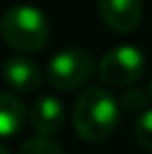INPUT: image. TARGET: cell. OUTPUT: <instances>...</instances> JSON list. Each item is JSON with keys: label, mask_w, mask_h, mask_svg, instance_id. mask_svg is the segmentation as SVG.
<instances>
[{"label": "cell", "mask_w": 152, "mask_h": 154, "mask_svg": "<svg viewBox=\"0 0 152 154\" xmlns=\"http://www.w3.org/2000/svg\"><path fill=\"white\" fill-rule=\"evenodd\" d=\"M72 123L83 141H105L119 125V100L105 87L83 89L72 109Z\"/></svg>", "instance_id": "cell-1"}, {"label": "cell", "mask_w": 152, "mask_h": 154, "mask_svg": "<svg viewBox=\"0 0 152 154\" xmlns=\"http://www.w3.org/2000/svg\"><path fill=\"white\" fill-rule=\"evenodd\" d=\"M51 34L49 20L38 7L14 5L0 16V36L9 47L23 54L40 51Z\"/></svg>", "instance_id": "cell-2"}, {"label": "cell", "mask_w": 152, "mask_h": 154, "mask_svg": "<svg viewBox=\"0 0 152 154\" xmlns=\"http://www.w3.org/2000/svg\"><path fill=\"white\" fill-rule=\"evenodd\" d=\"M94 72V58L83 47H67L56 51L47 63V78L60 92L81 87Z\"/></svg>", "instance_id": "cell-3"}, {"label": "cell", "mask_w": 152, "mask_h": 154, "mask_svg": "<svg viewBox=\"0 0 152 154\" xmlns=\"http://www.w3.org/2000/svg\"><path fill=\"white\" fill-rule=\"evenodd\" d=\"M145 72V56L134 45H119L110 49L98 63V76L105 85L128 87Z\"/></svg>", "instance_id": "cell-4"}, {"label": "cell", "mask_w": 152, "mask_h": 154, "mask_svg": "<svg viewBox=\"0 0 152 154\" xmlns=\"http://www.w3.org/2000/svg\"><path fill=\"white\" fill-rule=\"evenodd\" d=\"M103 23L116 34H132L143 20V0H96Z\"/></svg>", "instance_id": "cell-5"}, {"label": "cell", "mask_w": 152, "mask_h": 154, "mask_svg": "<svg viewBox=\"0 0 152 154\" xmlns=\"http://www.w3.org/2000/svg\"><path fill=\"white\" fill-rule=\"evenodd\" d=\"M0 74H2V81L11 89L25 92V94L38 89L40 81H43V74H40L38 65L25 56H9L0 67Z\"/></svg>", "instance_id": "cell-6"}, {"label": "cell", "mask_w": 152, "mask_h": 154, "mask_svg": "<svg viewBox=\"0 0 152 154\" xmlns=\"http://www.w3.org/2000/svg\"><path fill=\"white\" fill-rule=\"evenodd\" d=\"M65 105L60 103V98L56 96H40L34 100L29 112V121L34 125V130L38 132V136H49L56 134L63 125H65Z\"/></svg>", "instance_id": "cell-7"}, {"label": "cell", "mask_w": 152, "mask_h": 154, "mask_svg": "<svg viewBox=\"0 0 152 154\" xmlns=\"http://www.w3.org/2000/svg\"><path fill=\"white\" fill-rule=\"evenodd\" d=\"M25 105L20 98H16L14 94L0 92V139H9L16 132H20V127L25 123Z\"/></svg>", "instance_id": "cell-8"}, {"label": "cell", "mask_w": 152, "mask_h": 154, "mask_svg": "<svg viewBox=\"0 0 152 154\" xmlns=\"http://www.w3.org/2000/svg\"><path fill=\"white\" fill-rule=\"evenodd\" d=\"M18 154H65L63 147L49 136H29L27 141H23Z\"/></svg>", "instance_id": "cell-9"}, {"label": "cell", "mask_w": 152, "mask_h": 154, "mask_svg": "<svg viewBox=\"0 0 152 154\" xmlns=\"http://www.w3.org/2000/svg\"><path fill=\"white\" fill-rule=\"evenodd\" d=\"M150 100H152V92L150 89H130V92H125L123 94V107L128 109V112H134V114H143V112H148V105H150Z\"/></svg>", "instance_id": "cell-10"}, {"label": "cell", "mask_w": 152, "mask_h": 154, "mask_svg": "<svg viewBox=\"0 0 152 154\" xmlns=\"http://www.w3.org/2000/svg\"><path fill=\"white\" fill-rule=\"evenodd\" d=\"M134 136H137V143L143 150L152 152V109L137 116V121H134Z\"/></svg>", "instance_id": "cell-11"}, {"label": "cell", "mask_w": 152, "mask_h": 154, "mask_svg": "<svg viewBox=\"0 0 152 154\" xmlns=\"http://www.w3.org/2000/svg\"><path fill=\"white\" fill-rule=\"evenodd\" d=\"M0 154H9V152H7V150H5V147H2V145H0Z\"/></svg>", "instance_id": "cell-12"}, {"label": "cell", "mask_w": 152, "mask_h": 154, "mask_svg": "<svg viewBox=\"0 0 152 154\" xmlns=\"http://www.w3.org/2000/svg\"><path fill=\"white\" fill-rule=\"evenodd\" d=\"M150 92H152V83H150Z\"/></svg>", "instance_id": "cell-13"}]
</instances>
